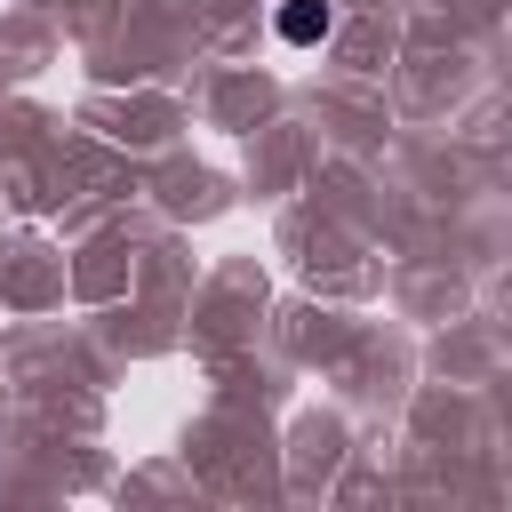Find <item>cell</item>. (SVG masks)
<instances>
[{
	"instance_id": "obj_1",
	"label": "cell",
	"mask_w": 512,
	"mask_h": 512,
	"mask_svg": "<svg viewBox=\"0 0 512 512\" xmlns=\"http://www.w3.org/2000/svg\"><path fill=\"white\" fill-rule=\"evenodd\" d=\"M280 40H296V48L328 40V0H288L280 8Z\"/></svg>"
}]
</instances>
